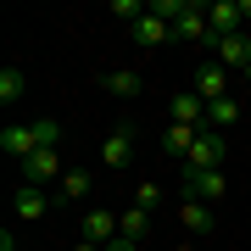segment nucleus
<instances>
[{
	"label": "nucleus",
	"instance_id": "f257e3e1",
	"mask_svg": "<svg viewBox=\"0 0 251 251\" xmlns=\"http://www.w3.org/2000/svg\"><path fill=\"white\" fill-rule=\"evenodd\" d=\"M224 156H229V140L218 134V128H201L196 145H190V156H184V168L190 173H206V168H224Z\"/></svg>",
	"mask_w": 251,
	"mask_h": 251
},
{
	"label": "nucleus",
	"instance_id": "f03ea898",
	"mask_svg": "<svg viewBox=\"0 0 251 251\" xmlns=\"http://www.w3.org/2000/svg\"><path fill=\"white\" fill-rule=\"evenodd\" d=\"M173 39H184V45H212V50H218V34L206 28V6L184 0V17L173 23Z\"/></svg>",
	"mask_w": 251,
	"mask_h": 251
},
{
	"label": "nucleus",
	"instance_id": "7ed1b4c3",
	"mask_svg": "<svg viewBox=\"0 0 251 251\" xmlns=\"http://www.w3.org/2000/svg\"><path fill=\"white\" fill-rule=\"evenodd\" d=\"M184 196H190V201H206V206H212L218 196H229L224 168H206V173H190V168H184Z\"/></svg>",
	"mask_w": 251,
	"mask_h": 251
},
{
	"label": "nucleus",
	"instance_id": "20e7f679",
	"mask_svg": "<svg viewBox=\"0 0 251 251\" xmlns=\"http://www.w3.org/2000/svg\"><path fill=\"white\" fill-rule=\"evenodd\" d=\"M56 179H62V151L56 145H45L23 162V184H56Z\"/></svg>",
	"mask_w": 251,
	"mask_h": 251
},
{
	"label": "nucleus",
	"instance_id": "39448f33",
	"mask_svg": "<svg viewBox=\"0 0 251 251\" xmlns=\"http://www.w3.org/2000/svg\"><path fill=\"white\" fill-rule=\"evenodd\" d=\"M0 151H6V156H17V162H28V156L39 151L34 123H6V128H0Z\"/></svg>",
	"mask_w": 251,
	"mask_h": 251
},
{
	"label": "nucleus",
	"instance_id": "423d86ee",
	"mask_svg": "<svg viewBox=\"0 0 251 251\" xmlns=\"http://www.w3.org/2000/svg\"><path fill=\"white\" fill-rule=\"evenodd\" d=\"M45 206H50V196L39 184H17V196H11V212L23 218V224H39L45 218Z\"/></svg>",
	"mask_w": 251,
	"mask_h": 251
},
{
	"label": "nucleus",
	"instance_id": "0eeeda50",
	"mask_svg": "<svg viewBox=\"0 0 251 251\" xmlns=\"http://www.w3.org/2000/svg\"><path fill=\"white\" fill-rule=\"evenodd\" d=\"M168 112H173V123H184V128H206V100H201L196 90L173 95V100H168Z\"/></svg>",
	"mask_w": 251,
	"mask_h": 251
},
{
	"label": "nucleus",
	"instance_id": "6e6552de",
	"mask_svg": "<svg viewBox=\"0 0 251 251\" xmlns=\"http://www.w3.org/2000/svg\"><path fill=\"white\" fill-rule=\"evenodd\" d=\"M240 0H218V6H206V28H212L218 39H229V34H240Z\"/></svg>",
	"mask_w": 251,
	"mask_h": 251
},
{
	"label": "nucleus",
	"instance_id": "1a4fd4ad",
	"mask_svg": "<svg viewBox=\"0 0 251 251\" xmlns=\"http://www.w3.org/2000/svg\"><path fill=\"white\" fill-rule=\"evenodd\" d=\"M190 90H196L206 106H212V100H224V95H229V73L218 67V62H206V67L196 73V84H190Z\"/></svg>",
	"mask_w": 251,
	"mask_h": 251
},
{
	"label": "nucleus",
	"instance_id": "9d476101",
	"mask_svg": "<svg viewBox=\"0 0 251 251\" xmlns=\"http://www.w3.org/2000/svg\"><path fill=\"white\" fill-rule=\"evenodd\" d=\"M218 67H224V73H234V67H251V39L246 34H229V39H218Z\"/></svg>",
	"mask_w": 251,
	"mask_h": 251
},
{
	"label": "nucleus",
	"instance_id": "9b49d317",
	"mask_svg": "<svg viewBox=\"0 0 251 251\" xmlns=\"http://www.w3.org/2000/svg\"><path fill=\"white\" fill-rule=\"evenodd\" d=\"M173 39V23H162V17H151V6H145V17L134 23V45H145V50H156V45H168Z\"/></svg>",
	"mask_w": 251,
	"mask_h": 251
},
{
	"label": "nucleus",
	"instance_id": "f8f14e48",
	"mask_svg": "<svg viewBox=\"0 0 251 251\" xmlns=\"http://www.w3.org/2000/svg\"><path fill=\"white\" fill-rule=\"evenodd\" d=\"M234 123H240V100H234V95H224V100H212V106H206V128L229 134Z\"/></svg>",
	"mask_w": 251,
	"mask_h": 251
},
{
	"label": "nucleus",
	"instance_id": "ddd939ff",
	"mask_svg": "<svg viewBox=\"0 0 251 251\" xmlns=\"http://www.w3.org/2000/svg\"><path fill=\"white\" fill-rule=\"evenodd\" d=\"M128 156H134V134H128V128L106 134V145H100V162H106V168H123Z\"/></svg>",
	"mask_w": 251,
	"mask_h": 251
},
{
	"label": "nucleus",
	"instance_id": "4468645a",
	"mask_svg": "<svg viewBox=\"0 0 251 251\" xmlns=\"http://www.w3.org/2000/svg\"><path fill=\"white\" fill-rule=\"evenodd\" d=\"M179 218H184V229H190V234H212V224H218L206 201H184V206H179Z\"/></svg>",
	"mask_w": 251,
	"mask_h": 251
},
{
	"label": "nucleus",
	"instance_id": "2eb2a0df",
	"mask_svg": "<svg viewBox=\"0 0 251 251\" xmlns=\"http://www.w3.org/2000/svg\"><path fill=\"white\" fill-rule=\"evenodd\" d=\"M78 196H90V173H84V168H67L62 184H56V206H62V201H78Z\"/></svg>",
	"mask_w": 251,
	"mask_h": 251
},
{
	"label": "nucleus",
	"instance_id": "dca6fc26",
	"mask_svg": "<svg viewBox=\"0 0 251 251\" xmlns=\"http://www.w3.org/2000/svg\"><path fill=\"white\" fill-rule=\"evenodd\" d=\"M100 90L117 95V100H134V95H140V73H106V78H100Z\"/></svg>",
	"mask_w": 251,
	"mask_h": 251
},
{
	"label": "nucleus",
	"instance_id": "f3484780",
	"mask_svg": "<svg viewBox=\"0 0 251 251\" xmlns=\"http://www.w3.org/2000/svg\"><path fill=\"white\" fill-rule=\"evenodd\" d=\"M117 234V218L106 212V206H95L90 218H84V240H112Z\"/></svg>",
	"mask_w": 251,
	"mask_h": 251
},
{
	"label": "nucleus",
	"instance_id": "a211bd4d",
	"mask_svg": "<svg viewBox=\"0 0 251 251\" xmlns=\"http://www.w3.org/2000/svg\"><path fill=\"white\" fill-rule=\"evenodd\" d=\"M196 134H201V128H184V123H173L168 134H162V151H168V156H190V145H196Z\"/></svg>",
	"mask_w": 251,
	"mask_h": 251
},
{
	"label": "nucleus",
	"instance_id": "6ab92c4d",
	"mask_svg": "<svg viewBox=\"0 0 251 251\" xmlns=\"http://www.w3.org/2000/svg\"><path fill=\"white\" fill-rule=\"evenodd\" d=\"M145 218H151V212H140V206H134V212H123V218H117V234H123V240H145Z\"/></svg>",
	"mask_w": 251,
	"mask_h": 251
},
{
	"label": "nucleus",
	"instance_id": "aec40b11",
	"mask_svg": "<svg viewBox=\"0 0 251 251\" xmlns=\"http://www.w3.org/2000/svg\"><path fill=\"white\" fill-rule=\"evenodd\" d=\"M17 95H23V73H17V67H0V100L11 106Z\"/></svg>",
	"mask_w": 251,
	"mask_h": 251
},
{
	"label": "nucleus",
	"instance_id": "412c9836",
	"mask_svg": "<svg viewBox=\"0 0 251 251\" xmlns=\"http://www.w3.org/2000/svg\"><path fill=\"white\" fill-rule=\"evenodd\" d=\"M34 134H39V151H45V145H62V128H56V117H34Z\"/></svg>",
	"mask_w": 251,
	"mask_h": 251
},
{
	"label": "nucleus",
	"instance_id": "4be33fe9",
	"mask_svg": "<svg viewBox=\"0 0 251 251\" xmlns=\"http://www.w3.org/2000/svg\"><path fill=\"white\" fill-rule=\"evenodd\" d=\"M134 206H140V212H156V206H162V190L156 184H140L134 190Z\"/></svg>",
	"mask_w": 251,
	"mask_h": 251
},
{
	"label": "nucleus",
	"instance_id": "5701e85b",
	"mask_svg": "<svg viewBox=\"0 0 251 251\" xmlns=\"http://www.w3.org/2000/svg\"><path fill=\"white\" fill-rule=\"evenodd\" d=\"M112 17H128V23H140V17H145V6H140V0H112Z\"/></svg>",
	"mask_w": 251,
	"mask_h": 251
},
{
	"label": "nucleus",
	"instance_id": "b1692460",
	"mask_svg": "<svg viewBox=\"0 0 251 251\" xmlns=\"http://www.w3.org/2000/svg\"><path fill=\"white\" fill-rule=\"evenodd\" d=\"M106 251H140V246H134V240H112Z\"/></svg>",
	"mask_w": 251,
	"mask_h": 251
},
{
	"label": "nucleus",
	"instance_id": "393cba45",
	"mask_svg": "<svg viewBox=\"0 0 251 251\" xmlns=\"http://www.w3.org/2000/svg\"><path fill=\"white\" fill-rule=\"evenodd\" d=\"M73 251H100V246H95V240H78V246H73Z\"/></svg>",
	"mask_w": 251,
	"mask_h": 251
},
{
	"label": "nucleus",
	"instance_id": "a878e982",
	"mask_svg": "<svg viewBox=\"0 0 251 251\" xmlns=\"http://www.w3.org/2000/svg\"><path fill=\"white\" fill-rule=\"evenodd\" d=\"M240 11H246V17H251V0H240Z\"/></svg>",
	"mask_w": 251,
	"mask_h": 251
},
{
	"label": "nucleus",
	"instance_id": "bb28decb",
	"mask_svg": "<svg viewBox=\"0 0 251 251\" xmlns=\"http://www.w3.org/2000/svg\"><path fill=\"white\" fill-rule=\"evenodd\" d=\"M246 84H251V67H246Z\"/></svg>",
	"mask_w": 251,
	"mask_h": 251
}]
</instances>
